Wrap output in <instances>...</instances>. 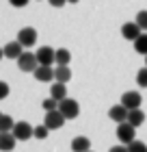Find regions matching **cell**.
Masks as SVG:
<instances>
[{"instance_id": "cell-1", "label": "cell", "mask_w": 147, "mask_h": 152, "mask_svg": "<svg viewBox=\"0 0 147 152\" xmlns=\"http://www.w3.org/2000/svg\"><path fill=\"white\" fill-rule=\"evenodd\" d=\"M117 139L123 143V146H128V143H132L136 139V128L132 126L130 122H121L117 124Z\"/></svg>"}, {"instance_id": "cell-2", "label": "cell", "mask_w": 147, "mask_h": 152, "mask_svg": "<svg viewBox=\"0 0 147 152\" xmlns=\"http://www.w3.org/2000/svg\"><path fill=\"white\" fill-rule=\"evenodd\" d=\"M17 67H20L22 72H30V74H33V72L39 67L37 54H35V52H22V54L17 57Z\"/></svg>"}, {"instance_id": "cell-3", "label": "cell", "mask_w": 147, "mask_h": 152, "mask_svg": "<svg viewBox=\"0 0 147 152\" xmlns=\"http://www.w3.org/2000/svg\"><path fill=\"white\" fill-rule=\"evenodd\" d=\"M59 111L65 115V120H76L80 115V104L72 98H65V100L59 102Z\"/></svg>"}, {"instance_id": "cell-4", "label": "cell", "mask_w": 147, "mask_h": 152, "mask_svg": "<svg viewBox=\"0 0 147 152\" xmlns=\"http://www.w3.org/2000/svg\"><path fill=\"white\" fill-rule=\"evenodd\" d=\"M11 133H13V137H15L17 141H28L30 137H35V128L28 122H15V126H13Z\"/></svg>"}, {"instance_id": "cell-5", "label": "cell", "mask_w": 147, "mask_h": 152, "mask_svg": "<svg viewBox=\"0 0 147 152\" xmlns=\"http://www.w3.org/2000/svg\"><path fill=\"white\" fill-rule=\"evenodd\" d=\"M65 122H67L65 115H63L59 109H54V111H48V113H46V120H43V124H46L50 130H59V128H63V126H65Z\"/></svg>"}, {"instance_id": "cell-6", "label": "cell", "mask_w": 147, "mask_h": 152, "mask_svg": "<svg viewBox=\"0 0 147 152\" xmlns=\"http://www.w3.org/2000/svg\"><path fill=\"white\" fill-rule=\"evenodd\" d=\"M17 41H20L24 48L35 46V44H37V31L30 28V26H24V28L17 33Z\"/></svg>"}, {"instance_id": "cell-7", "label": "cell", "mask_w": 147, "mask_h": 152, "mask_svg": "<svg viewBox=\"0 0 147 152\" xmlns=\"http://www.w3.org/2000/svg\"><path fill=\"white\" fill-rule=\"evenodd\" d=\"M141 102H143V98H141L138 91H125L121 96V104L128 109V111H132V109H141Z\"/></svg>"}, {"instance_id": "cell-8", "label": "cell", "mask_w": 147, "mask_h": 152, "mask_svg": "<svg viewBox=\"0 0 147 152\" xmlns=\"http://www.w3.org/2000/svg\"><path fill=\"white\" fill-rule=\"evenodd\" d=\"M54 52H56V50H52L50 46H41L39 50L35 52V54H37L39 65H50V67H52V65H54Z\"/></svg>"}, {"instance_id": "cell-9", "label": "cell", "mask_w": 147, "mask_h": 152, "mask_svg": "<svg viewBox=\"0 0 147 152\" xmlns=\"http://www.w3.org/2000/svg\"><path fill=\"white\" fill-rule=\"evenodd\" d=\"M141 33H143V28H141L136 22H125V24L121 26V35L128 39V41H134Z\"/></svg>"}, {"instance_id": "cell-10", "label": "cell", "mask_w": 147, "mask_h": 152, "mask_svg": "<svg viewBox=\"0 0 147 152\" xmlns=\"http://www.w3.org/2000/svg\"><path fill=\"white\" fill-rule=\"evenodd\" d=\"M108 117L113 122H117V124H121V122H128V109H125L121 102L119 104H115V107H110V111H108Z\"/></svg>"}, {"instance_id": "cell-11", "label": "cell", "mask_w": 147, "mask_h": 152, "mask_svg": "<svg viewBox=\"0 0 147 152\" xmlns=\"http://www.w3.org/2000/svg\"><path fill=\"white\" fill-rule=\"evenodd\" d=\"M33 74H35V80H39V83L54 80V67H50V65H39Z\"/></svg>"}, {"instance_id": "cell-12", "label": "cell", "mask_w": 147, "mask_h": 152, "mask_svg": "<svg viewBox=\"0 0 147 152\" xmlns=\"http://www.w3.org/2000/svg\"><path fill=\"white\" fill-rule=\"evenodd\" d=\"M2 52H4V57H7V59H15V61H17V57L24 52V46L15 39V41H9V44L2 48Z\"/></svg>"}, {"instance_id": "cell-13", "label": "cell", "mask_w": 147, "mask_h": 152, "mask_svg": "<svg viewBox=\"0 0 147 152\" xmlns=\"http://www.w3.org/2000/svg\"><path fill=\"white\" fill-rule=\"evenodd\" d=\"M17 139L13 137V133H0V152H11L15 150Z\"/></svg>"}, {"instance_id": "cell-14", "label": "cell", "mask_w": 147, "mask_h": 152, "mask_svg": "<svg viewBox=\"0 0 147 152\" xmlns=\"http://www.w3.org/2000/svg\"><path fill=\"white\" fill-rule=\"evenodd\" d=\"M54 80H56V83L72 80V70H69V65H56V67H54Z\"/></svg>"}, {"instance_id": "cell-15", "label": "cell", "mask_w": 147, "mask_h": 152, "mask_svg": "<svg viewBox=\"0 0 147 152\" xmlns=\"http://www.w3.org/2000/svg\"><path fill=\"white\" fill-rule=\"evenodd\" d=\"M50 98L59 100V102L67 98V87H65V83H54V85L50 87Z\"/></svg>"}, {"instance_id": "cell-16", "label": "cell", "mask_w": 147, "mask_h": 152, "mask_svg": "<svg viewBox=\"0 0 147 152\" xmlns=\"http://www.w3.org/2000/svg\"><path fill=\"white\" fill-rule=\"evenodd\" d=\"M54 63L56 65H69L72 63V52H69L67 48H59V50L54 52Z\"/></svg>"}, {"instance_id": "cell-17", "label": "cell", "mask_w": 147, "mask_h": 152, "mask_svg": "<svg viewBox=\"0 0 147 152\" xmlns=\"http://www.w3.org/2000/svg\"><path fill=\"white\" fill-rule=\"evenodd\" d=\"M128 122L134 128H138L141 124H145V113L141 111V109H132V111H128Z\"/></svg>"}, {"instance_id": "cell-18", "label": "cell", "mask_w": 147, "mask_h": 152, "mask_svg": "<svg viewBox=\"0 0 147 152\" xmlns=\"http://www.w3.org/2000/svg\"><path fill=\"white\" fill-rule=\"evenodd\" d=\"M72 150H74V152H89V150H91L89 137H76V139L72 141Z\"/></svg>"}, {"instance_id": "cell-19", "label": "cell", "mask_w": 147, "mask_h": 152, "mask_svg": "<svg viewBox=\"0 0 147 152\" xmlns=\"http://www.w3.org/2000/svg\"><path fill=\"white\" fill-rule=\"evenodd\" d=\"M134 50L138 54H147V33H141V35L134 39Z\"/></svg>"}, {"instance_id": "cell-20", "label": "cell", "mask_w": 147, "mask_h": 152, "mask_svg": "<svg viewBox=\"0 0 147 152\" xmlns=\"http://www.w3.org/2000/svg\"><path fill=\"white\" fill-rule=\"evenodd\" d=\"M13 126H15V120L11 115H2V120H0V133H11Z\"/></svg>"}, {"instance_id": "cell-21", "label": "cell", "mask_w": 147, "mask_h": 152, "mask_svg": "<svg viewBox=\"0 0 147 152\" xmlns=\"http://www.w3.org/2000/svg\"><path fill=\"white\" fill-rule=\"evenodd\" d=\"M128 152H147V146L143 141H132V143H128Z\"/></svg>"}, {"instance_id": "cell-22", "label": "cell", "mask_w": 147, "mask_h": 152, "mask_svg": "<svg viewBox=\"0 0 147 152\" xmlns=\"http://www.w3.org/2000/svg\"><path fill=\"white\" fill-rule=\"evenodd\" d=\"M136 85L138 87H147V67L138 70V74H136Z\"/></svg>"}, {"instance_id": "cell-23", "label": "cell", "mask_w": 147, "mask_h": 152, "mask_svg": "<svg viewBox=\"0 0 147 152\" xmlns=\"http://www.w3.org/2000/svg\"><path fill=\"white\" fill-rule=\"evenodd\" d=\"M48 135H50V128H48L46 124L43 126H35V137H37V139H46Z\"/></svg>"}, {"instance_id": "cell-24", "label": "cell", "mask_w": 147, "mask_h": 152, "mask_svg": "<svg viewBox=\"0 0 147 152\" xmlns=\"http://www.w3.org/2000/svg\"><path fill=\"white\" fill-rule=\"evenodd\" d=\"M43 111L48 113V111H54V109H59V100H54V98H48V100H43Z\"/></svg>"}, {"instance_id": "cell-25", "label": "cell", "mask_w": 147, "mask_h": 152, "mask_svg": "<svg viewBox=\"0 0 147 152\" xmlns=\"http://www.w3.org/2000/svg\"><path fill=\"white\" fill-rule=\"evenodd\" d=\"M134 22L141 26L143 31H147V11H138V15H136V20Z\"/></svg>"}, {"instance_id": "cell-26", "label": "cell", "mask_w": 147, "mask_h": 152, "mask_svg": "<svg viewBox=\"0 0 147 152\" xmlns=\"http://www.w3.org/2000/svg\"><path fill=\"white\" fill-rule=\"evenodd\" d=\"M9 91H11V89H9V85H7L4 80H0V100H4L7 96H9Z\"/></svg>"}, {"instance_id": "cell-27", "label": "cell", "mask_w": 147, "mask_h": 152, "mask_svg": "<svg viewBox=\"0 0 147 152\" xmlns=\"http://www.w3.org/2000/svg\"><path fill=\"white\" fill-rule=\"evenodd\" d=\"M9 2H11V7H17V9H22V7L28 4V0H9Z\"/></svg>"}, {"instance_id": "cell-28", "label": "cell", "mask_w": 147, "mask_h": 152, "mask_svg": "<svg viewBox=\"0 0 147 152\" xmlns=\"http://www.w3.org/2000/svg\"><path fill=\"white\" fill-rule=\"evenodd\" d=\"M48 2H50V4L54 7V9H61V7H63V4H65V2H67V0H48Z\"/></svg>"}, {"instance_id": "cell-29", "label": "cell", "mask_w": 147, "mask_h": 152, "mask_svg": "<svg viewBox=\"0 0 147 152\" xmlns=\"http://www.w3.org/2000/svg\"><path fill=\"white\" fill-rule=\"evenodd\" d=\"M110 152H128V146H123V143H121V146H113Z\"/></svg>"}, {"instance_id": "cell-30", "label": "cell", "mask_w": 147, "mask_h": 152, "mask_svg": "<svg viewBox=\"0 0 147 152\" xmlns=\"http://www.w3.org/2000/svg\"><path fill=\"white\" fill-rule=\"evenodd\" d=\"M4 57V52H2V48H0V59H2Z\"/></svg>"}, {"instance_id": "cell-31", "label": "cell", "mask_w": 147, "mask_h": 152, "mask_svg": "<svg viewBox=\"0 0 147 152\" xmlns=\"http://www.w3.org/2000/svg\"><path fill=\"white\" fill-rule=\"evenodd\" d=\"M67 2H72V4H76V2H78V0H67Z\"/></svg>"}, {"instance_id": "cell-32", "label": "cell", "mask_w": 147, "mask_h": 152, "mask_svg": "<svg viewBox=\"0 0 147 152\" xmlns=\"http://www.w3.org/2000/svg\"><path fill=\"white\" fill-rule=\"evenodd\" d=\"M145 67H147V54H145Z\"/></svg>"}, {"instance_id": "cell-33", "label": "cell", "mask_w": 147, "mask_h": 152, "mask_svg": "<svg viewBox=\"0 0 147 152\" xmlns=\"http://www.w3.org/2000/svg\"><path fill=\"white\" fill-rule=\"evenodd\" d=\"M2 115H4V113H2V111H0V120H2Z\"/></svg>"}, {"instance_id": "cell-34", "label": "cell", "mask_w": 147, "mask_h": 152, "mask_svg": "<svg viewBox=\"0 0 147 152\" xmlns=\"http://www.w3.org/2000/svg\"><path fill=\"white\" fill-rule=\"evenodd\" d=\"M89 152H93V150H89Z\"/></svg>"}]
</instances>
